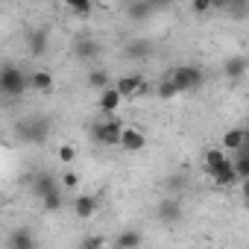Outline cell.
Returning <instances> with one entry per match:
<instances>
[{"label": "cell", "instance_id": "11", "mask_svg": "<svg viewBox=\"0 0 249 249\" xmlns=\"http://www.w3.org/2000/svg\"><path fill=\"white\" fill-rule=\"evenodd\" d=\"M226 153H237V150H243L246 147V129L243 126H234V129H229L226 135H223V144H220Z\"/></svg>", "mask_w": 249, "mask_h": 249}, {"label": "cell", "instance_id": "22", "mask_svg": "<svg viewBox=\"0 0 249 249\" xmlns=\"http://www.w3.org/2000/svg\"><path fill=\"white\" fill-rule=\"evenodd\" d=\"M41 205H44L47 211H59V208H62V188H53L50 194H44V196H41Z\"/></svg>", "mask_w": 249, "mask_h": 249}, {"label": "cell", "instance_id": "24", "mask_svg": "<svg viewBox=\"0 0 249 249\" xmlns=\"http://www.w3.org/2000/svg\"><path fill=\"white\" fill-rule=\"evenodd\" d=\"M59 179H62V182H59V188H62V191H73V188L79 185V176H76L73 170H65Z\"/></svg>", "mask_w": 249, "mask_h": 249}, {"label": "cell", "instance_id": "16", "mask_svg": "<svg viewBox=\"0 0 249 249\" xmlns=\"http://www.w3.org/2000/svg\"><path fill=\"white\" fill-rule=\"evenodd\" d=\"M53 85H56V79H53V73H50V71H36V73H30V88L50 94V91H53Z\"/></svg>", "mask_w": 249, "mask_h": 249}, {"label": "cell", "instance_id": "23", "mask_svg": "<svg viewBox=\"0 0 249 249\" xmlns=\"http://www.w3.org/2000/svg\"><path fill=\"white\" fill-rule=\"evenodd\" d=\"M65 6H71L79 18H88L91 15V0H62Z\"/></svg>", "mask_w": 249, "mask_h": 249}, {"label": "cell", "instance_id": "29", "mask_svg": "<svg viewBox=\"0 0 249 249\" xmlns=\"http://www.w3.org/2000/svg\"><path fill=\"white\" fill-rule=\"evenodd\" d=\"M106 243H108L106 237H88L85 240V246H106Z\"/></svg>", "mask_w": 249, "mask_h": 249}, {"label": "cell", "instance_id": "20", "mask_svg": "<svg viewBox=\"0 0 249 249\" xmlns=\"http://www.w3.org/2000/svg\"><path fill=\"white\" fill-rule=\"evenodd\" d=\"M53 188H59V182H56L53 176H47V173L36 176V182H33V191H36V196H38V199H41L44 194H50Z\"/></svg>", "mask_w": 249, "mask_h": 249}, {"label": "cell", "instance_id": "4", "mask_svg": "<svg viewBox=\"0 0 249 249\" xmlns=\"http://www.w3.org/2000/svg\"><path fill=\"white\" fill-rule=\"evenodd\" d=\"M18 135L24 138V141H30V144H38V141H47V135H50V120L47 117H27V120H21L18 123Z\"/></svg>", "mask_w": 249, "mask_h": 249}, {"label": "cell", "instance_id": "21", "mask_svg": "<svg viewBox=\"0 0 249 249\" xmlns=\"http://www.w3.org/2000/svg\"><path fill=\"white\" fill-rule=\"evenodd\" d=\"M30 53L33 56L47 53V33H30Z\"/></svg>", "mask_w": 249, "mask_h": 249}, {"label": "cell", "instance_id": "17", "mask_svg": "<svg viewBox=\"0 0 249 249\" xmlns=\"http://www.w3.org/2000/svg\"><path fill=\"white\" fill-rule=\"evenodd\" d=\"M85 85H88V88H94V91H103L106 85H111V76H108V71H103V68H94V71H88V76H85Z\"/></svg>", "mask_w": 249, "mask_h": 249}, {"label": "cell", "instance_id": "12", "mask_svg": "<svg viewBox=\"0 0 249 249\" xmlns=\"http://www.w3.org/2000/svg\"><path fill=\"white\" fill-rule=\"evenodd\" d=\"M208 176H211V179H214V185H220V188L237 185V176H234V170H231V159H229V161H223L220 167H214Z\"/></svg>", "mask_w": 249, "mask_h": 249}, {"label": "cell", "instance_id": "18", "mask_svg": "<svg viewBox=\"0 0 249 249\" xmlns=\"http://www.w3.org/2000/svg\"><path fill=\"white\" fill-rule=\"evenodd\" d=\"M9 246H15V249H33L36 246V237L27 231V229H15L12 234H9V240H6Z\"/></svg>", "mask_w": 249, "mask_h": 249}, {"label": "cell", "instance_id": "8", "mask_svg": "<svg viewBox=\"0 0 249 249\" xmlns=\"http://www.w3.org/2000/svg\"><path fill=\"white\" fill-rule=\"evenodd\" d=\"M159 220L164 223V226H173V223H179L182 220V202L179 199H164V202H159Z\"/></svg>", "mask_w": 249, "mask_h": 249}, {"label": "cell", "instance_id": "7", "mask_svg": "<svg viewBox=\"0 0 249 249\" xmlns=\"http://www.w3.org/2000/svg\"><path fill=\"white\" fill-rule=\"evenodd\" d=\"M73 56L82 59V62H94V59L100 56V41L91 38V36H79V38L73 41Z\"/></svg>", "mask_w": 249, "mask_h": 249}, {"label": "cell", "instance_id": "6", "mask_svg": "<svg viewBox=\"0 0 249 249\" xmlns=\"http://www.w3.org/2000/svg\"><path fill=\"white\" fill-rule=\"evenodd\" d=\"M117 147H120V150H126V153H141V150L147 147V138H144V132L135 129V126H123V129H120V141H117Z\"/></svg>", "mask_w": 249, "mask_h": 249}, {"label": "cell", "instance_id": "25", "mask_svg": "<svg viewBox=\"0 0 249 249\" xmlns=\"http://www.w3.org/2000/svg\"><path fill=\"white\" fill-rule=\"evenodd\" d=\"M73 159H76V147H73V144H62V147H59V161H62V164H71Z\"/></svg>", "mask_w": 249, "mask_h": 249}, {"label": "cell", "instance_id": "13", "mask_svg": "<svg viewBox=\"0 0 249 249\" xmlns=\"http://www.w3.org/2000/svg\"><path fill=\"white\" fill-rule=\"evenodd\" d=\"M141 243H144V237H141V231H135V229L120 231V234L111 240V246H114V249H132V246H141Z\"/></svg>", "mask_w": 249, "mask_h": 249}, {"label": "cell", "instance_id": "27", "mask_svg": "<svg viewBox=\"0 0 249 249\" xmlns=\"http://www.w3.org/2000/svg\"><path fill=\"white\" fill-rule=\"evenodd\" d=\"M147 12H153V3H138V6H132V9H129V15H132V18H138V21H141V18H147Z\"/></svg>", "mask_w": 249, "mask_h": 249}, {"label": "cell", "instance_id": "26", "mask_svg": "<svg viewBox=\"0 0 249 249\" xmlns=\"http://www.w3.org/2000/svg\"><path fill=\"white\" fill-rule=\"evenodd\" d=\"M191 9H194V15H208L211 12V0H191Z\"/></svg>", "mask_w": 249, "mask_h": 249}, {"label": "cell", "instance_id": "15", "mask_svg": "<svg viewBox=\"0 0 249 249\" xmlns=\"http://www.w3.org/2000/svg\"><path fill=\"white\" fill-rule=\"evenodd\" d=\"M126 56H132V59H147V56H153V41H147V38H135V41H129L126 47Z\"/></svg>", "mask_w": 249, "mask_h": 249}, {"label": "cell", "instance_id": "28", "mask_svg": "<svg viewBox=\"0 0 249 249\" xmlns=\"http://www.w3.org/2000/svg\"><path fill=\"white\" fill-rule=\"evenodd\" d=\"M234 0H211V9H229Z\"/></svg>", "mask_w": 249, "mask_h": 249}, {"label": "cell", "instance_id": "19", "mask_svg": "<svg viewBox=\"0 0 249 249\" xmlns=\"http://www.w3.org/2000/svg\"><path fill=\"white\" fill-rule=\"evenodd\" d=\"M243 73H246V59H243V56L226 59V76H229V79H243Z\"/></svg>", "mask_w": 249, "mask_h": 249}, {"label": "cell", "instance_id": "10", "mask_svg": "<svg viewBox=\"0 0 249 249\" xmlns=\"http://www.w3.org/2000/svg\"><path fill=\"white\" fill-rule=\"evenodd\" d=\"M71 205H73V214H76L79 220H91V217L97 214V196H91V194L76 196Z\"/></svg>", "mask_w": 249, "mask_h": 249}, {"label": "cell", "instance_id": "3", "mask_svg": "<svg viewBox=\"0 0 249 249\" xmlns=\"http://www.w3.org/2000/svg\"><path fill=\"white\" fill-rule=\"evenodd\" d=\"M120 129H123V123L114 120V114H108L106 120H100V123H94V126H91V138H94L100 147H117Z\"/></svg>", "mask_w": 249, "mask_h": 249}, {"label": "cell", "instance_id": "2", "mask_svg": "<svg viewBox=\"0 0 249 249\" xmlns=\"http://www.w3.org/2000/svg\"><path fill=\"white\" fill-rule=\"evenodd\" d=\"M202 79H205V73H202L196 65H179V68L170 73V85H173V91H176V94L196 91V88L202 85Z\"/></svg>", "mask_w": 249, "mask_h": 249}, {"label": "cell", "instance_id": "9", "mask_svg": "<svg viewBox=\"0 0 249 249\" xmlns=\"http://www.w3.org/2000/svg\"><path fill=\"white\" fill-rule=\"evenodd\" d=\"M120 103H123V97L117 94V88L114 85H106L103 91H100V111L108 117V114H114L117 108H120Z\"/></svg>", "mask_w": 249, "mask_h": 249}, {"label": "cell", "instance_id": "1", "mask_svg": "<svg viewBox=\"0 0 249 249\" xmlns=\"http://www.w3.org/2000/svg\"><path fill=\"white\" fill-rule=\"evenodd\" d=\"M27 88H30V76L21 68H15V65H3V68H0V97L15 100Z\"/></svg>", "mask_w": 249, "mask_h": 249}, {"label": "cell", "instance_id": "5", "mask_svg": "<svg viewBox=\"0 0 249 249\" xmlns=\"http://www.w3.org/2000/svg\"><path fill=\"white\" fill-rule=\"evenodd\" d=\"M111 85L117 88V94H120L123 100H132V97H141V94L147 91V79H144L141 73H126V76H120V79H114Z\"/></svg>", "mask_w": 249, "mask_h": 249}, {"label": "cell", "instance_id": "14", "mask_svg": "<svg viewBox=\"0 0 249 249\" xmlns=\"http://www.w3.org/2000/svg\"><path fill=\"white\" fill-rule=\"evenodd\" d=\"M223 161H229V153H226L223 147H211V150L202 153V167H205V173H211V170L220 167Z\"/></svg>", "mask_w": 249, "mask_h": 249}]
</instances>
